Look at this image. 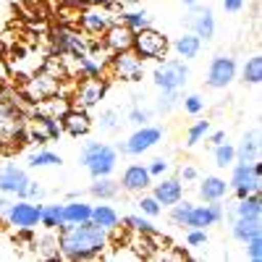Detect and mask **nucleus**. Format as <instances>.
Returning a JSON list of instances; mask_svg holds the SVG:
<instances>
[{"label":"nucleus","instance_id":"f257e3e1","mask_svg":"<svg viewBox=\"0 0 262 262\" xmlns=\"http://www.w3.org/2000/svg\"><path fill=\"white\" fill-rule=\"evenodd\" d=\"M107 242H111V231L92 221L58 226V247L60 254L69 259H95L105 252Z\"/></svg>","mask_w":262,"mask_h":262},{"label":"nucleus","instance_id":"f03ea898","mask_svg":"<svg viewBox=\"0 0 262 262\" xmlns=\"http://www.w3.org/2000/svg\"><path fill=\"white\" fill-rule=\"evenodd\" d=\"M79 163L90 170L92 179L111 176L118 165V149L105 142H86L79 152Z\"/></svg>","mask_w":262,"mask_h":262},{"label":"nucleus","instance_id":"7ed1b4c3","mask_svg":"<svg viewBox=\"0 0 262 262\" xmlns=\"http://www.w3.org/2000/svg\"><path fill=\"white\" fill-rule=\"evenodd\" d=\"M131 50H134L142 60H163L170 50V42L163 32L147 27V29L134 32V45H131Z\"/></svg>","mask_w":262,"mask_h":262},{"label":"nucleus","instance_id":"20e7f679","mask_svg":"<svg viewBox=\"0 0 262 262\" xmlns=\"http://www.w3.org/2000/svg\"><path fill=\"white\" fill-rule=\"evenodd\" d=\"M121 16L113 11V6H86L79 11V27L81 32L86 34H95V37H102L107 29H111L113 24H118Z\"/></svg>","mask_w":262,"mask_h":262},{"label":"nucleus","instance_id":"39448f33","mask_svg":"<svg viewBox=\"0 0 262 262\" xmlns=\"http://www.w3.org/2000/svg\"><path fill=\"white\" fill-rule=\"evenodd\" d=\"M152 81L155 86L163 92V90H181V86L189 81V66L184 58H170V60H163L155 71H152Z\"/></svg>","mask_w":262,"mask_h":262},{"label":"nucleus","instance_id":"423d86ee","mask_svg":"<svg viewBox=\"0 0 262 262\" xmlns=\"http://www.w3.org/2000/svg\"><path fill=\"white\" fill-rule=\"evenodd\" d=\"M233 168V173H231V181H228V186H231V191L242 200V196H247V194H252V191H259V176H262V165H259V160H254V163H238V165H231Z\"/></svg>","mask_w":262,"mask_h":262},{"label":"nucleus","instance_id":"0eeeda50","mask_svg":"<svg viewBox=\"0 0 262 262\" xmlns=\"http://www.w3.org/2000/svg\"><path fill=\"white\" fill-rule=\"evenodd\" d=\"M53 53L58 55H69V58H81L90 55V42L86 37L71 27H58L53 29Z\"/></svg>","mask_w":262,"mask_h":262},{"label":"nucleus","instance_id":"6e6552de","mask_svg":"<svg viewBox=\"0 0 262 262\" xmlns=\"http://www.w3.org/2000/svg\"><path fill=\"white\" fill-rule=\"evenodd\" d=\"M6 221L18 228V231H32L34 226H39V215H42V205L32 202V200H18V202H11L6 207Z\"/></svg>","mask_w":262,"mask_h":262},{"label":"nucleus","instance_id":"1a4fd4ad","mask_svg":"<svg viewBox=\"0 0 262 262\" xmlns=\"http://www.w3.org/2000/svg\"><path fill=\"white\" fill-rule=\"evenodd\" d=\"M160 142H163V128L144 123V126H139L118 149L123 152V155H144L147 149H152V147L160 144Z\"/></svg>","mask_w":262,"mask_h":262},{"label":"nucleus","instance_id":"9d476101","mask_svg":"<svg viewBox=\"0 0 262 262\" xmlns=\"http://www.w3.org/2000/svg\"><path fill=\"white\" fill-rule=\"evenodd\" d=\"M111 69L116 74V79L121 81H142L144 76V66H142V58L134 53V50H123V53H113L111 58Z\"/></svg>","mask_w":262,"mask_h":262},{"label":"nucleus","instance_id":"9b49d317","mask_svg":"<svg viewBox=\"0 0 262 262\" xmlns=\"http://www.w3.org/2000/svg\"><path fill=\"white\" fill-rule=\"evenodd\" d=\"M107 92V84L100 76H86L79 86H76V95H74V107H81V111H92V107L100 105V100Z\"/></svg>","mask_w":262,"mask_h":262},{"label":"nucleus","instance_id":"f8f14e48","mask_svg":"<svg viewBox=\"0 0 262 262\" xmlns=\"http://www.w3.org/2000/svg\"><path fill=\"white\" fill-rule=\"evenodd\" d=\"M226 217V210L221 202H210V205H191L189 215H186V228H210L217 226Z\"/></svg>","mask_w":262,"mask_h":262},{"label":"nucleus","instance_id":"ddd939ff","mask_svg":"<svg viewBox=\"0 0 262 262\" xmlns=\"http://www.w3.org/2000/svg\"><path fill=\"white\" fill-rule=\"evenodd\" d=\"M29 181H32L29 173L24 168H18L16 163H6L0 168V191L3 194H16L18 200H24Z\"/></svg>","mask_w":262,"mask_h":262},{"label":"nucleus","instance_id":"4468645a","mask_svg":"<svg viewBox=\"0 0 262 262\" xmlns=\"http://www.w3.org/2000/svg\"><path fill=\"white\" fill-rule=\"evenodd\" d=\"M236 79V60L228 55H215L207 69V86L212 90H226V86Z\"/></svg>","mask_w":262,"mask_h":262},{"label":"nucleus","instance_id":"2eb2a0df","mask_svg":"<svg viewBox=\"0 0 262 262\" xmlns=\"http://www.w3.org/2000/svg\"><path fill=\"white\" fill-rule=\"evenodd\" d=\"M186 24L191 29V34H196L200 39H212L215 37V16H212V8L207 6H191L189 8V16H186Z\"/></svg>","mask_w":262,"mask_h":262},{"label":"nucleus","instance_id":"dca6fc26","mask_svg":"<svg viewBox=\"0 0 262 262\" xmlns=\"http://www.w3.org/2000/svg\"><path fill=\"white\" fill-rule=\"evenodd\" d=\"M58 92H60V79L53 76V74H48V71L37 74V76L29 79V84H27V95H29V100H34V102H42V100H48V97H53V95H58Z\"/></svg>","mask_w":262,"mask_h":262},{"label":"nucleus","instance_id":"f3484780","mask_svg":"<svg viewBox=\"0 0 262 262\" xmlns=\"http://www.w3.org/2000/svg\"><path fill=\"white\" fill-rule=\"evenodd\" d=\"M102 45L111 50V53L131 50V45H134V29H128L123 21H118V24H113L111 29L102 34Z\"/></svg>","mask_w":262,"mask_h":262},{"label":"nucleus","instance_id":"a211bd4d","mask_svg":"<svg viewBox=\"0 0 262 262\" xmlns=\"http://www.w3.org/2000/svg\"><path fill=\"white\" fill-rule=\"evenodd\" d=\"M121 189L128 191V194H142L144 189L152 186V176H149V170L147 165H128L123 170V176H121Z\"/></svg>","mask_w":262,"mask_h":262},{"label":"nucleus","instance_id":"6ab92c4d","mask_svg":"<svg viewBox=\"0 0 262 262\" xmlns=\"http://www.w3.org/2000/svg\"><path fill=\"white\" fill-rule=\"evenodd\" d=\"M60 126H63L66 134H71V137L90 134V128H92L90 111H81V107H69V111L63 113V118H60Z\"/></svg>","mask_w":262,"mask_h":262},{"label":"nucleus","instance_id":"aec40b11","mask_svg":"<svg viewBox=\"0 0 262 262\" xmlns=\"http://www.w3.org/2000/svg\"><path fill=\"white\" fill-rule=\"evenodd\" d=\"M152 196L163 205V207H170L176 205L181 196H184V181L181 179H163L155 184V189H152Z\"/></svg>","mask_w":262,"mask_h":262},{"label":"nucleus","instance_id":"412c9836","mask_svg":"<svg viewBox=\"0 0 262 262\" xmlns=\"http://www.w3.org/2000/svg\"><path fill=\"white\" fill-rule=\"evenodd\" d=\"M228 191H231V186L221 176H205V181L200 184V196L205 202H221Z\"/></svg>","mask_w":262,"mask_h":262},{"label":"nucleus","instance_id":"4be33fe9","mask_svg":"<svg viewBox=\"0 0 262 262\" xmlns=\"http://www.w3.org/2000/svg\"><path fill=\"white\" fill-rule=\"evenodd\" d=\"M259 158V131H247L242 137V144L236 147V160L238 163H254Z\"/></svg>","mask_w":262,"mask_h":262},{"label":"nucleus","instance_id":"5701e85b","mask_svg":"<svg viewBox=\"0 0 262 262\" xmlns=\"http://www.w3.org/2000/svg\"><path fill=\"white\" fill-rule=\"evenodd\" d=\"M262 231V221L259 217H244V215H236V221H233V226H231V233H233V238L236 242H249V238L254 236V233H259Z\"/></svg>","mask_w":262,"mask_h":262},{"label":"nucleus","instance_id":"b1692460","mask_svg":"<svg viewBox=\"0 0 262 262\" xmlns=\"http://www.w3.org/2000/svg\"><path fill=\"white\" fill-rule=\"evenodd\" d=\"M173 50H176L179 58L191 60V58L200 55V50H202V39L196 37V34H191V32H184L181 37H176V42H173Z\"/></svg>","mask_w":262,"mask_h":262},{"label":"nucleus","instance_id":"393cba45","mask_svg":"<svg viewBox=\"0 0 262 262\" xmlns=\"http://www.w3.org/2000/svg\"><path fill=\"white\" fill-rule=\"evenodd\" d=\"M90 221L97 223V226H102L105 231H116L118 223H121V215L111 205H92V217H90Z\"/></svg>","mask_w":262,"mask_h":262},{"label":"nucleus","instance_id":"a878e982","mask_svg":"<svg viewBox=\"0 0 262 262\" xmlns=\"http://www.w3.org/2000/svg\"><path fill=\"white\" fill-rule=\"evenodd\" d=\"M92 217V205H86L81 200H71L63 205V221L66 223H84Z\"/></svg>","mask_w":262,"mask_h":262},{"label":"nucleus","instance_id":"bb28decb","mask_svg":"<svg viewBox=\"0 0 262 262\" xmlns=\"http://www.w3.org/2000/svg\"><path fill=\"white\" fill-rule=\"evenodd\" d=\"M118 191H121V184L113 181L111 176H100L90 186V194L97 196V200H113V196H118Z\"/></svg>","mask_w":262,"mask_h":262},{"label":"nucleus","instance_id":"cd10ccee","mask_svg":"<svg viewBox=\"0 0 262 262\" xmlns=\"http://www.w3.org/2000/svg\"><path fill=\"white\" fill-rule=\"evenodd\" d=\"M69 100H63V97H58V95H53V97H48V100H42L39 105H37V113H42V116H50V118H63V113L69 111Z\"/></svg>","mask_w":262,"mask_h":262},{"label":"nucleus","instance_id":"c85d7f7f","mask_svg":"<svg viewBox=\"0 0 262 262\" xmlns=\"http://www.w3.org/2000/svg\"><path fill=\"white\" fill-rule=\"evenodd\" d=\"M236 215H244V217H262V200H259V191H252L247 196H242L236 205Z\"/></svg>","mask_w":262,"mask_h":262},{"label":"nucleus","instance_id":"c756f323","mask_svg":"<svg viewBox=\"0 0 262 262\" xmlns=\"http://www.w3.org/2000/svg\"><path fill=\"white\" fill-rule=\"evenodd\" d=\"M63 205H42V215H39V226H45L48 231H58V226H63Z\"/></svg>","mask_w":262,"mask_h":262},{"label":"nucleus","instance_id":"7c9ffc66","mask_svg":"<svg viewBox=\"0 0 262 262\" xmlns=\"http://www.w3.org/2000/svg\"><path fill=\"white\" fill-rule=\"evenodd\" d=\"M37 254L42 257H48V259H60V247H58V236L53 231H48L45 236H39L37 238Z\"/></svg>","mask_w":262,"mask_h":262},{"label":"nucleus","instance_id":"2f4dec72","mask_svg":"<svg viewBox=\"0 0 262 262\" xmlns=\"http://www.w3.org/2000/svg\"><path fill=\"white\" fill-rule=\"evenodd\" d=\"M121 21H123L128 29L139 32V29L152 27V13L149 11H126V13H121Z\"/></svg>","mask_w":262,"mask_h":262},{"label":"nucleus","instance_id":"473e14b6","mask_svg":"<svg viewBox=\"0 0 262 262\" xmlns=\"http://www.w3.org/2000/svg\"><path fill=\"white\" fill-rule=\"evenodd\" d=\"M242 81H244V84H254V86L262 81V58H259V55H252V58L244 63Z\"/></svg>","mask_w":262,"mask_h":262},{"label":"nucleus","instance_id":"72a5a7b5","mask_svg":"<svg viewBox=\"0 0 262 262\" xmlns=\"http://www.w3.org/2000/svg\"><path fill=\"white\" fill-rule=\"evenodd\" d=\"M60 155H55L53 149H37L29 155V165L32 168H50V165H60Z\"/></svg>","mask_w":262,"mask_h":262},{"label":"nucleus","instance_id":"f704fd0d","mask_svg":"<svg viewBox=\"0 0 262 262\" xmlns=\"http://www.w3.org/2000/svg\"><path fill=\"white\" fill-rule=\"evenodd\" d=\"M236 163V147H231L228 142L215 144V165L217 168H231Z\"/></svg>","mask_w":262,"mask_h":262},{"label":"nucleus","instance_id":"c9c22d12","mask_svg":"<svg viewBox=\"0 0 262 262\" xmlns=\"http://www.w3.org/2000/svg\"><path fill=\"white\" fill-rule=\"evenodd\" d=\"M207 134H210V121H196V123H191L189 131H186V147H196Z\"/></svg>","mask_w":262,"mask_h":262},{"label":"nucleus","instance_id":"e433bc0d","mask_svg":"<svg viewBox=\"0 0 262 262\" xmlns=\"http://www.w3.org/2000/svg\"><path fill=\"white\" fill-rule=\"evenodd\" d=\"M37 126L45 131V137H48V139H58V137L63 134V126L58 123V118H50V116L37 113Z\"/></svg>","mask_w":262,"mask_h":262},{"label":"nucleus","instance_id":"4c0bfd02","mask_svg":"<svg viewBox=\"0 0 262 262\" xmlns=\"http://www.w3.org/2000/svg\"><path fill=\"white\" fill-rule=\"evenodd\" d=\"M123 223H126V228H131L134 233H158L155 226H152L147 217H142V215H126Z\"/></svg>","mask_w":262,"mask_h":262},{"label":"nucleus","instance_id":"58836bf2","mask_svg":"<svg viewBox=\"0 0 262 262\" xmlns=\"http://www.w3.org/2000/svg\"><path fill=\"white\" fill-rule=\"evenodd\" d=\"M137 207H139L144 215H149V217H155V215H160V212H163V205H160L152 194H142L139 200H137Z\"/></svg>","mask_w":262,"mask_h":262},{"label":"nucleus","instance_id":"ea45409f","mask_svg":"<svg viewBox=\"0 0 262 262\" xmlns=\"http://www.w3.org/2000/svg\"><path fill=\"white\" fill-rule=\"evenodd\" d=\"M179 90H163V95H160V102H158V111L160 113H170L173 107L179 105Z\"/></svg>","mask_w":262,"mask_h":262},{"label":"nucleus","instance_id":"a19ab883","mask_svg":"<svg viewBox=\"0 0 262 262\" xmlns=\"http://www.w3.org/2000/svg\"><path fill=\"white\" fill-rule=\"evenodd\" d=\"M244 244H247V257L252 262H262V231L254 233L249 242H244Z\"/></svg>","mask_w":262,"mask_h":262},{"label":"nucleus","instance_id":"79ce46f5","mask_svg":"<svg viewBox=\"0 0 262 262\" xmlns=\"http://www.w3.org/2000/svg\"><path fill=\"white\" fill-rule=\"evenodd\" d=\"M181 105H184V111H186L189 116H200V113L205 111V100H202V95H186Z\"/></svg>","mask_w":262,"mask_h":262},{"label":"nucleus","instance_id":"37998d69","mask_svg":"<svg viewBox=\"0 0 262 262\" xmlns=\"http://www.w3.org/2000/svg\"><path fill=\"white\" fill-rule=\"evenodd\" d=\"M97 123H100V128H102V131H116V128L121 126V116H118L116 111H102Z\"/></svg>","mask_w":262,"mask_h":262},{"label":"nucleus","instance_id":"c03bdc74","mask_svg":"<svg viewBox=\"0 0 262 262\" xmlns=\"http://www.w3.org/2000/svg\"><path fill=\"white\" fill-rule=\"evenodd\" d=\"M207 242H210L207 228H189L186 231V244L189 247H205Z\"/></svg>","mask_w":262,"mask_h":262},{"label":"nucleus","instance_id":"a18cd8bd","mask_svg":"<svg viewBox=\"0 0 262 262\" xmlns=\"http://www.w3.org/2000/svg\"><path fill=\"white\" fill-rule=\"evenodd\" d=\"M147 170H149L152 179H160V176H165V173L170 170V163H168L165 158H155V160L147 165Z\"/></svg>","mask_w":262,"mask_h":262},{"label":"nucleus","instance_id":"49530a36","mask_svg":"<svg viewBox=\"0 0 262 262\" xmlns=\"http://www.w3.org/2000/svg\"><path fill=\"white\" fill-rule=\"evenodd\" d=\"M149 118H152V111H144V107H134L128 113V123H134V126H144Z\"/></svg>","mask_w":262,"mask_h":262},{"label":"nucleus","instance_id":"de8ad7c7","mask_svg":"<svg viewBox=\"0 0 262 262\" xmlns=\"http://www.w3.org/2000/svg\"><path fill=\"white\" fill-rule=\"evenodd\" d=\"M45 196V189H42L37 181H29V186H27V194H24V200H42Z\"/></svg>","mask_w":262,"mask_h":262},{"label":"nucleus","instance_id":"09e8293b","mask_svg":"<svg viewBox=\"0 0 262 262\" xmlns=\"http://www.w3.org/2000/svg\"><path fill=\"white\" fill-rule=\"evenodd\" d=\"M179 179H181V181H196V179H200V170H196L194 165H184V168L179 170Z\"/></svg>","mask_w":262,"mask_h":262},{"label":"nucleus","instance_id":"8fccbe9b","mask_svg":"<svg viewBox=\"0 0 262 262\" xmlns=\"http://www.w3.org/2000/svg\"><path fill=\"white\" fill-rule=\"evenodd\" d=\"M66 3L74 8H86V6H107L111 0H66Z\"/></svg>","mask_w":262,"mask_h":262},{"label":"nucleus","instance_id":"3c124183","mask_svg":"<svg viewBox=\"0 0 262 262\" xmlns=\"http://www.w3.org/2000/svg\"><path fill=\"white\" fill-rule=\"evenodd\" d=\"M244 3H247V0H223V8L228 13H238V11L244 8Z\"/></svg>","mask_w":262,"mask_h":262},{"label":"nucleus","instance_id":"603ef678","mask_svg":"<svg viewBox=\"0 0 262 262\" xmlns=\"http://www.w3.org/2000/svg\"><path fill=\"white\" fill-rule=\"evenodd\" d=\"M210 142H212V144H223V142H226V131H215V134L210 137Z\"/></svg>","mask_w":262,"mask_h":262},{"label":"nucleus","instance_id":"864d4df0","mask_svg":"<svg viewBox=\"0 0 262 262\" xmlns=\"http://www.w3.org/2000/svg\"><path fill=\"white\" fill-rule=\"evenodd\" d=\"M8 205H11V202L6 200V196H0V215H3V212H6V207H8Z\"/></svg>","mask_w":262,"mask_h":262},{"label":"nucleus","instance_id":"5fc2aeb1","mask_svg":"<svg viewBox=\"0 0 262 262\" xmlns=\"http://www.w3.org/2000/svg\"><path fill=\"white\" fill-rule=\"evenodd\" d=\"M196 3H200V0H184V6H186V8H191V6H196Z\"/></svg>","mask_w":262,"mask_h":262},{"label":"nucleus","instance_id":"6e6d98bb","mask_svg":"<svg viewBox=\"0 0 262 262\" xmlns=\"http://www.w3.org/2000/svg\"><path fill=\"white\" fill-rule=\"evenodd\" d=\"M131 3H139V0H131Z\"/></svg>","mask_w":262,"mask_h":262}]
</instances>
